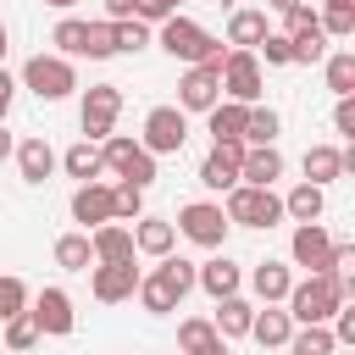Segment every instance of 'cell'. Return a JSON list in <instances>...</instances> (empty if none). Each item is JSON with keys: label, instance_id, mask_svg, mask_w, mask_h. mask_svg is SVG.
Returning a JSON list of instances; mask_svg holds the SVG:
<instances>
[{"label": "cell", "instance_id": "2e32d148", "mask_svg": "<svg viewBox=\"0 0 355 355\" xmlns=\"http://www.w3.org/2000/svg\"><path fill=\"white\" fill-rule=\"evenodd\" d=\"M72 222H83V233L100 227V222H116V211H111V183H100V178L78 183V194H72Z\"/></svg>", "mask_w": 355, "mask_h": 355}, {"label": "cell", "instance_id": "680465c9", "mask_svg": "<svg viewBox=\"0 0 355 355\" xmlns=\"http://www.w3.org/2000/svg\"><path fill=\"white\" fill-rule=\"evenodd\" d=\"M172 355H183V349H172Z\"/></svg>", "mask_w": 355, "mask_h": 355}, {"label": "cell", "instance_id": "cb8c5ba5", "mask_svg": "<svg viewBox=\"0 0 355 355\" xmlns=\"http://www.w3.org/2000/svg\"><path fill=\"white\" fill-rule=\"evenodd\" d=\"M288 333H294V316H288V311H277V305H266V311H255V316H250V338H255L261 349H283V344H288Z\"/></svg>", "mask_w": 355, "mask_h": 355}, {"label": "cell", "instance_id": "816d5d0a", "mask_svg": "<svg viewBox=\"0 0 355 355\" xmlns=\"http://www.w3.org/2000/svg\"><path fill=\"white\" fill-rule=\"evenodd\" d=\"M200 355H227V338H216V344H205Z\"/></svg>", "mask_w": 355, "mask_h": 355}, {"label": "cell", "instance_id": "ba28073f", "mask_svg": "<svg viewBox=\"0 0 355 355\" xmlns=\"http://www.w3.org/2000/svg\"><path fill=\"white\" fill-rule=\"evenodd\" d=\"M139 144H144L150 155H178V150L189 144V111H178V105H155V111L144 116Z\"/></svg>", "mask_w": 355, "mask_h": 355}, {"label": "cell", "instance_id": "ffe728a7", "mask_svg": "<svg viewBox=\"0 0 355 355\" xmlns=\"http://www.w3.org/2000/svg\"><path fill=\"white\" fill-rule=\"evenodd\" d=\"M288 283H294L288 261H272V255H266V261H255V266H250V288H255V300H261V305H277V300L288 294Z\"/></svg>", "mask_w": 355, "mask_h": 355}, {"label": "cell", "instance_id": "ee69618b", "mask_svg": "<svg viewBox=\"0 0 355 355\" xmlns=\"http://www.w3.org/2000/svg\"><path fill=\"white\" fill-rule=\"evenodd\" d=\"M255 61H266V67H288V39H283V33H266V39L255 44Z\"/></svg>", "mask_w": 355, "mask_h": 355}, {"label": "cell", "instance_id": "30bf717a", "mask_svg": "<svg viewBox=\"0 0 355 355\" xmlns=\"http://www.w3.org/2000/svg\"><path fill=\"white\" fill-rule=\"evenodd\" d=\"M28 316L39 322V333H44V338H67V333L78 327L72 294H67V288H55V283H50V288H39V294L28 300Z\"/></svg>", "mask_w": 355, "mask_h": 355}, {"label": "cell", "instance_id": "5b68a950", "mask_svg": "<svg viewBox=\"0 0 355 355\" xmlns=\"http://www.w3.org/2000/svg\"><path fill=\"white\" fill-rule=\"evenodd\" d=\"M22 89H33L39 100H67L72 89H78V67L67 61V55H28L22 61Z\"/></svg>", "mask_w": 355, "mask_h": 355}, {"label": "cell", "instance_id": "60d3db41", "mask_svg": "<svg viewBox=\"0 0 355 355\" xmlns=\"http://www.w3.org/2000/svg\"><path fill=\"white\" fill-rule=\"evenodd\" d=\"M155 272H161V277L178 288V300L194 288V261H183V255H161V261H155Z\"/></svg>", "mask_w": 355, "mask_h": 355}, {"label": "cell", "instance_id": "f546056e", "mask_svg": "<svg viewBox=\"0 0 355 355\" xmlns=\"http://www.w3.org/2000/svg\"><path fill=\"white\" fill-rule=\"evenodd\" d=\"M277 128H283V116L255 100V105L244 111V133H239V139H244V144H277Z\"/></svg>", "mask_w": 355, "mask_h": 355}, {"label": "cell", "instance_id": "5bb4252c", "mask_svg": "<svg viewBox=\"0 0 355 355\" xmlns=\"http://www.w3.org/2000/svg\"><path fill=\"white\" fill-rule=\"evenodd\" d=\"M288 255H294V266H305V272H327L333 233H327L322 222H294V233H288Z\"/></svg>", "mask_w": 355, "mask_h": 355}, {"label": "cell", "instance_id": "7402d4cb", "mask_svg": "<svg viewBox=\"0 0 355 355\" xmlns=\"http://www.w3.org/2000/svg\"><path fill=\"white\" fill-rule=\"evenodd\" d=\"M172 244H178V227L172 222H161V216H139L133 222V250L139 255H155L161 261V255H172Z\"/></svg>", "mask_w": 355, "mask_h": 355}, {"label": "cell", "instance_id": "d590c367", "mask_svg": "<svg viewBox=\"0 0 355 355\" xmlns=\"http://www.w3.org/2000/svg\"><path fill=\"white\" fill-rule=\"evenodd\" d=\"M83 39H89V22H78V17H61L55 33H50L55 55H67V61H83Z\"/></svg>", "mask_w": 355, "mask_h": 355}, {"label": "cell", "instance_id": "e0dca14e", "mask_svg": "<svg viewBox=\"0 0 355 355\" xmlns=\"http://www.w3.org/2000/svg\"><path fill=\"white\" fill-rule=\"evenodd\" d=\"M277 178H283V150H277V144H244V161H239V183L272 189Z\"/></svg>", "mask_w": 355, "mask_h": 355}, {"label": "cell", "instance_id": "7a4b0ae2", "mask_svg": "<svg viewBox=\"0 0 355 355\" xmlns=\"http://www.w3.org/2000/svg\"><path fill=\"white\" fill-rule=\"evenodd\" d=\"M283 305H288L294 327H311V322H327V316L344 305V294H338V277H333V272H305L300 283H288Z\"/></svg>", "mask_w": 355, "mask_h": 355}, {"label": "cell", "instance_id": "836d02e7", "mask_svg": "<svg viewBox=\"0 0 355 355\" xmlns=\"http://www.w3.org/2000/svg\"><path fill=\"white\" fill-rule=\"evenodd\" d=\"M0 333H6V349H11V355H28V349H33L39 338H44V333H39V322H33L28 311L6 316V322H0Z\"/></svg>", "mask_w": 355, "mask_h": 355}, {"label": "cell", "instance_id": "d4e9b609", "mask_svg": "<svg viewBox=\"0 0 355 355\" xmlns=\"http://www.w3.org/2000/svg\"><path fill=\"white\" fill-rule=\"evenodd\" d=\"M322 211H327V189H316V183H294L283 194V216L288 222H322Z\"/></svg>", "mask_w": 355, "mask_h": 355}, {"label": "cell", "instance_id": "11a10c76", "mask_svg": "<svg viewBox=\"0 0 355 355\" xmlns=\"http://www.w3.org/2000/svg\"><path fill=\"white\" fill-rule=\"evenodd\" d=\"M44 6H55V11H72V6H78V0H44Z\"/></svg>", "mask_w": 355, "mask_h": 355}, {"label": "cell", "instance_id": "6da1fadb", "mask_svg": "<svg viewBox=\"0 0 355 355\" xmlns=\"http://www.w3.org/2000/svg\"><path fill=\"white\" fill-rule=\"evenodd\" d=\"M155 28H161V50H166L172 61H189V67H194V61L222 67V55H227V50H222V39H216V33H205V28H200L194 17H183V11H172V17H166V22H155Z\"/></svg>", "mask_w": 355, "mask_h": 355}, {"label": "cell", "instance_id": "8fae6325", "mask_svg": "<svg viewBox=\"0 0 355 355\" xmlns=\"http://www.w3.org/2000/svg\"><path fill=\"white\" fill-rule=\"evenodd\" d=\"M133 288H139V266L133 261H94L89 266V294L100 305H122V300H133Z\"/></svg>", "mask_w": 355, "mask_h": 355}, {"label": "cell", "instance_id": "603a6c76", "mask_svg": "<svg viewBox=\"0 0 355 355\" xmlns=\"http://www.w3.org/2000/svg\"><path fill=\"white\" fill-rule=\"evenodd\" d=\"M250 316H255V305L244 300V294H227V300H216V316H211V327L233 344V338H250Z\"/></svg>", "mask_w": 355, "mask_h": 355}, {"label": "cell", "instance_id": "e575fe53", "mask_svg": "<svg viewBox=\"0 0 355 355\" xmlns=\"http://www.w3.org/2000/svg\"><path fill=\"white\" fill-rule=\"evenodd\" d=\"M111 44H116V55H139V50L150 44V22H139V17H116V22H111Z\"/></svg>", "mask_w": 355, "mask_h": 355}, {"label": "cell", "instance_id": "7dc6e473", "mask_svg": "<svg viewBox=\"0 0 355 355\" xmlns=\"http://www.w3.org/2000/svg\"><path fill=\"white\" fill-rule=\"evenodd\" d=\"M333 128H338L344 139H355V94H338V105H333Z\"/></svg>", "mask_w": 355, "mask_h": 355}, {"label": "cell", "instance_id": "6f0895ef", "mask_svg": "<svg viewBox=\"0 0 355 355\" xmlns=\"http://www.w3.org/2000/svg\"><path fill=\"white\" fill-rule=\"evenodd\" d=\"M288 355H300V349H288Z\"/></svg>", "mask_w": 355, "mask_h": 355}, {"label": "cell", "instance_id": "f35d334b", "mask_svg": "<svg viewBox=\"0 0 355 355\" xmlns=\"http://www.w3.org/2000/svg\"><path fill=\"white\" fill-rule=\"evenodd\" d=\"M316 22H322L327 39H349V33H355V0H344V6H322Z\"/></svg>", "mask_w": 355, "mask_h": 355}, {"label": "cell", "instance_id": "94428289", "mask_svg": "<svg viewBox=\"0 0 355 355\" xmlns=\"http://www.w3.org/2000/svg\"><path fill=\"white\" fill-rule=\"evenodd\" d=\"M6 355H11V349H6Z\"/></svg>", "mask_w": 355, "mask_h": 355}, {"label": "cell", "instance_id": "c3c4849f", "mask_svg": "<svg viewBox=\"0 0 355 355\" xmlns=\"http://www.w3.org/2000/svg\"><path fill=\"white\" fill-rule=\"evenodd\" d=\"M11 94H17V78L0 67V122H6V111H11Z\"/></svg>", "mask_w": 355, "mask_h": 355}, {"label": "cell", "instance_id": "9a60e30c", "mask_svg": "<svg viewBox=\"0 0 355 355\" xmlns=\"http://www.w3.org/2000/svg\"><path fill=\"white\" fill-rule=\"evenodd\" d=\"M194 288H205L211 300H227V294H239V288H244V266H239L233 255H222V250H216L211 261H200V266H194Z\"/></svg>", "mask_w": 355, "mask_h": 355}, {"label": "cell", "instance_id": "f5cc1de1", "mask_svg": "<svg viewBox=\"0 0 355 355\" xmlns=\"http://www.w3.org/2000/svg\"><path fill=\"white\" fill-rule=\"evenodd\" d=\"M266 6H272V11L283 17V11H288V6H300V0H266Z\"/></svg>", "mask_w": 355, "mask_h": 355}, {"label": "cell", "instance_id": "ac0fdd59", "mask_svg": "<svg viewBox=\"0 0 355 355\" xmlns=\"http://www.w3.org/2000/svg\"><path fill=\"white\" fill-rule=\"evenodd\" d=\"M11 155H17V172H22V183H44V178L61 166V155H55V150H50V139H39V133H33V139H22Z\"/></svg>", "mask_w": 355, "mask_h": 355}, {"label": "cell", "instance_id": "83f0119b", "mask_svg": "<svg viewBox=\"0 0 355 355\" xmlns=\"http://www.w3.org/2000/svg\"><path fill=\"white\" fill-rule=\"evenodd\" d=\"M283 39H288V67H316V61L327 55L322 22H316V28H300V33H283Z\"/></svg>", "mask_w": 355, "mask_h": 355}, {"label": "cell", "instance_id": "9c48e42d", "mask_svg": "<svg viewBox=\"0 0 355 355\" xmlns=\"http://www.w3.org/2000/svg\"><path fill=\"white\" fill-rule=\"evenodd\" d=\"M172 227H178L189 244H200V250H222V239H227V216H222V205H211V200L183 205Z\"/></svg>", "mask_w": 355, "mask_h": 355}, {"label": "cell", "instance_id": "8992f818", "mask_svg": "<svg viewBox=\"0 0 355 355\" xmlns=\"http://www.w3.org/2000/svg\"><path fill=\"white\" fill-rule=\"evenodd\" d=\"M222 100H239V105H255L261 89H266V72L255 61V50H227L222 55Z\"/></svg>", "mask_w": 355, "mask_h": 355}, {"label": "cell", "instance_id": "9f6ffc18", "mask_svg": "<svg viewBox=\"0 0 355 355\" xmlns=\"http://www.w3.org/2000/svg\"><path fill=\"white\" fill-rule=\"evenodd\" d=\"M316 6H344V0H316Z\"/></svg>", "mask_w": 355, "mask_h": 355}, {"label": "cell", "instance_id": "db71d44e", "mask_svg": "<svg viewBox=\"0 0 355 355\" xmlns=\"http://www.w3.org/2000/svg\"><path fill=\"white\" fill-rule=\"evenodd\" d=\"M6 50H11V33H6V22H0V61H6Z\"/></svg>", "mask_w": 355, "mask_h": 355}, {"label": "cell", "instance_id": "1f68e13d", "mask_svg": "<svg viewBox=\"0 0 355 355\" xmlns=\"http://www.w3.org/2000/svg\"><path fill=\"white\" fill-rule=\"evenodd\" d=\"M55 266H61V272H89V266H94L89 233H61V239H55Z\"/></svg>", "mask_w": 355, "mask_h": 355}, {"label": "cell", "instance_id": "3957f363", "mask_svg": "<svg viewBox=\"0 0 355 355\" xmlns=\"http://www.w3.org/2000/svg\"><path fill=\"white\" fill-rule=\"evenodd\" d=\"M100 161H105V172H116V183H139V189L155 183V155L133 133H105L100 139Z\"/></svg>", "mask_w": 355, "mask_h": 355}, {"label": "cell", "instance_id": "f6af8a7d", "mask_svg": "<svg viewBox=\"0 0 355 355\" xmlns=\"http://www.w3.org/2000/svg\"><path fill=\"white\" fill-rule=\"evenodd\" d=\"M172 11H178V0H133V17H139V22H150V28H155V22H166Z\"/></svg>", "mask_w": 355, "mask_h": 355}, {"label": "cell", "instance_id": "d6a6232c", "mask_svg": "<svg viewBox=\"0 0 355 355\" xmlns=\"http://www.w3.org/2000/svg\"><path fill=\"white\" fill-rule=\"evenodd\" d=\"M244 111H250V105H239V100H216V105L205 111L211 139H239V133H244Z\"/></svg>", "mask_w": 355, "mask_h": 355}, {"label": "cell", "instance_id": "44dd1931", "mask_svg": "<svg viewBox=\"0 0 355 355\" xmlns=\"http://www.w3.org/2000/svg\"><path fill=\"white\" fill-rule=\"evenodd\" d=\"M266 33H272V22H266V11H255V6H239V11L227 17V44H233V50H255Z\"/></svg>", "mask_w": 355, "mask_h": 355}, {"label": "cell", "instance_id": "74e56055", "mask_svg": "<svg viewBox=\"0 0 355 355\" xmlns=\"http://www.w3.org/2000/svg\"><path fill=\"white\" fill-rule=\"evenodd\" d=\"M283 349H300V355H333L338 344H333V333H327V322H311V327H300V333H288V344Z\"/></svg>", "mask_w": 355, "mask_h": 355}, {"label": "cell", "instance_id": "681fc988", "mask_svg": "<svg viewBox=\"0 0 355 355\" xmlns=\"http://www.w3.org/2000/svg\"><path fill=\"white\" fill-rule=\"evenodd\" d=\"M116 17H133V0H105V22H116Z\"/></svg>", "mask_w": 355, "mask_h": 355}, {"label": "cell", "instance_id": "7bdbcfd3", "mask_svg": "<svg viewBox=\"0 0 355 355\" xmlns=\"http://www.w3.org/2000/svg\"><path fill=\"white\" fill-rule=\"evenodd\" d=\"M105 55H116V44H111V22H89V39H83V61H105Z\"/></svg>", "mask_w": 355, "mask_h": 355}, {"label": "cell", "instance_id": "d6986e66", "mask_svg": "<svg viewBox=\"0 0 355 355\" xmlns=\"http://www.w3.org/2000/svg\"><path fill=\"white\" fill-rule=\"evenodd\" d=\"M89 250H94V261H133V255H139L128 222H100V227H89Z\"/></svg>", "mask_w": 355, "mask_h": 355}, {"label": "cell", "instance_id": "91938a15", "mask_svg": "<svg viewBox=\"0 0 355 355\" xmlns=\"http://www.w3.org/2000/svg\"><path fill=\"white\" fill-rule=\"evenodd\" d=\"M178 6H183V0H178Z\"/></svg>", "mask_w": 355, "mask_h": 355}, {"label": "cell", "instance_id": "f907efd6", "mask_svg": "<svg viewBox=\"0 0 355 355\" xmlns=\"http://www.w3.org/2000/svg\"><path fill=\"white\" fill-rule=\"evenodd\" d=\"M11 150H17V139H11V133H6V122H0V161H6Z\"/></svg>", "mask_w": 355, "mask_h": 355}, {"label": "cell", "instance_id": "b9f144b4", "mask_svg": "<svg viewBox=\"0 0 355 355\" xmlns=\"http://www.w3.org/2000/svg\"><path fill=\"white\" fill-rule=\"evenodd\" d=\"M17 311H28V283L6 272V277H0V322H6V316H17Z\"/></svg>", "mask_w": 355, "mask_h": 355}, {"label": "cell", "instance_id": "7c38bea8", "mask_svg": "<svg viewBox=\"0 0 355 355\" xmlns=\"http://www.w3.org/2000/svg\"><path fill=\"white\" fill-rule=\"evenodd\" d=\"M216 100H222V72L205 67V61H194V67L178 78V111H200V116H205Z\"/></svg>", "mask_w": 355, "mask_h": 355}, {"label": "cell", "instance_id": "4316f807", "mask_svg": "<svg viewBox=\"0 0 355 355\" xmlns=\"http://www.w3.org/2000/svg\"><path fill=\"white\" fill-rule=\"evenodd\" d=\"M300 172H305V183L327 189L333 178H344V161H338V150H333V144H311V150H305V161H300Z\"/></svg>", "mask_w": 355, "mask_h": 355}, {"label": "cell", "instance_id": "4dcf8cb0", "mask_svg": "<svg viewBox=\"0 0 355 355\" xmlns=\"http://www.w3.org/2000/svg\"><path fill=\"white\" fill-rule=\"evenodd\" d=\"M322 78L333 94H355V50H327L322 55Z\"/></svg>", "mask_w": 355, "mask_h": 355}, {"label": "cell", "instance_id": "ab89813d", "mask_svg": "<svg viewBox=\"0 0 355 355\" xmlns=\"http://www.w3.org/2000/svg\"><path fill=\"white\" fill-rule=\"evenodd\" d=\"M111 211H116V222H139L144 216V189L139 183H116L111 189Z\"/></svg>", "mask_w": 355, "mask_h": 355}, {"label": "cell", "instance_id": "f1b7e54d", "mask_svg": "<svg viewBox=\"0 0 355 355\" xmlns=\"http://www.w3.org/2000/svg\"><path fill=\"white\" fill-rule=\"evenodd\" d=\"M61 172H67V178H78V183L100 178V172H105V161H100V144H94V139H78V144L61 155Z\"/></svg>", "mask_w": 355, "mask_h": 355}, {"label": "cell", "instance_id": "4fadbf2b", "mask_svg": "<svg viewBox=\"0 0 355 355\" xmlns=\"http://www.w3.org/2000/svg\"><path fill=\"white\" fill-rule=\"evenodd\" d=\"M239 161H244V139H211V155L200 161V183L227 194L239 183Z\"/></svg>", "mask_w": 355, "mask_h": 355}, {"label": "cell", "instance_id": "52a82bcc", "mask_svg": "<svg viewBox=\"0 0 355 355\" xmlns=\"http://www.w3.org/2000/svg\"><path fill=\"white\" fill-rule=\"evenodd\" d=\"M116 116H122V89L116 83H94V89H83V105H78V122H83V139H105V133H116Z\"/></svg>", "mask_w": 355, "mask_h": 355}, {"label": "cell", "instance_id": "484cf974", "mask_svg": "<svg viewBox=\"0 0 355 355\" xmlns=\"http://www.w3.org/2000/svg\"><path fill=\"white\" fill-rule=\"evenodd\" d=\"M133 294H139V305H144L150 316H172V311L183 305V300H178V288H172L161 272H139V288H133Z\"/></svg>", "mask_w": 355, "mask_h": 355}, {"label": "cell", "instance_id": "bcb514c9", "mask_svg": "<svg viewBox=\"0 0 355 355\" xmlns=\"http://www.w3.org/2000/svg\"><path fill=\"white\" fill-rule=\"evenodd\" d=\"M300 28H316V6H305V0L283 11V33H300Z\"/></svg>", "mask_w": 355, "mask_h": 355}, {"label": "cell", "instance_id": "8d00e7d4", "mask_svg": "<svg viewBox=\"0 0 355 355\" xmlns=\"http://www.w3.org/2000/svg\"><path fill=\"white\" fill-rule=\"evenodd\" d=\"M216 338H222V333L211 327V316H183V322H178V349H183V355H200V349L216 344Z\"/></svg>", "mask_w": 355, "mask_h": 355}, {"label": "cell", "instance_id": "277c9868", "mask_svg": "<svg viewBox=\"0 0 355 355\" xmlns=\"http://www.w3.org/2000/svg\"><path fill=\"white\" fill-rule=\"evenodd\" d=\"M222 216H227V227H277L283 222V194L255 189V183H233Z\"/></svg>", "mask_w": 355, "mask_h": 355}]
</instances>
